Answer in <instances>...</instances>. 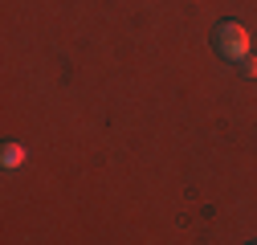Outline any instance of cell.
I'll return each mask as SVG.
<instances>
[{
    "instance_id": "obj_1",
    "label": "cell",
    "mask_w": 257,
    "mask_h": 245,
    "mask_svg": "<svg viewBox=\"0 0 257 245\" xmlns=\"http://www.w3.org/2000/svg\"><path fill=\"white\" fill-rule=\"evenodd\" d=\"M212 49H216V57L237 61V66H241V61L249 57V49H253V37H249V29L241 21H220L212 29Z\"/></svg>"
},
{
    "instance_id": "obj_2",
    "label": "cell",
    "mask_w": 257,
    "mask_h": 245,
    "mask_svg": "<svg viewBox=\"0 0 257 245\" xmlns=\"http://www.w3.org/2000/svg\"><path fill=\"white\" fill-rule=\"evenodd\" d=\"M0 164H5L9 172L21 168V164H25V147H21V143H5V147H0Z\"/></svg>"
},
{
    "instance_id": "obj_3",
    "label": "cell",
    "mask_w": 257,
    "mask_h": 245,
    "mask_svg": "<svg viewBox=\"0 0 257 245\" xmlns=\"http://www.w3.org/2000/svg\"><path fill=\"white\" fill-rule=\"evenodd\" d=\"M241 70H245L249 78H257V57H245V61H241Z\"/></svg>"
},
{
    "instance_id": "obj_4",
    "label": "cell",
    "mask_w": 257,
    "mask_h": 245,
    "mask_svg": "<svg viewBox=\"0 0 257 245\" xmlns=\"http://www.w3.org/2000/svg\"><path fill=\"white\" fill-rule=\"evenodd\" d=\"M253 245H257V241H253Z\"/></svg>"
}]
</instances>
